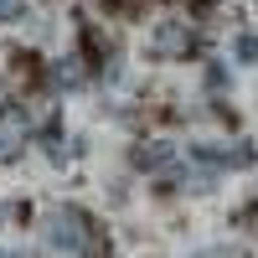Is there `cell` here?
<instances>
[{"mask_svg":"<svg viewBox=\"0 0 258 258\" xmlns=\"http://www.w3.org/2000/svg\"><path fill=\"white\" fill-rule=\"evenodd\" d=\"M238 57L243 62H258V36H238Z\"/></svg>","mask_w":258,"mask_h":258,"instance_id":"obj_5","label":"cell"},{"mask_svg":"<svg viewBox=\"0 0 258 258\" xmlns=\"http://www.w3.org/2000/svg\"><path fill=\"white\" fill-rule=\"evenodd\" d=\"M26 114L21 109H0V160H16L21 145H26Z\"/></svg>","mask_w":258,"mask_h":258,"instance_id":"obj_2","label":"cell"},{"mask_svg":"<svg viewBox=\"0 0 258 258\" xmlns=\"http://www.w3.org/2000/svg\"><path fill=\"white\" fill-rule=\"evenodd\" d=\"M47 243L62 248V253H83L88 248V217H83L78 207H57L47 217Z\"/></svg>","mask_w":258,"mask_h":258,"instance_id":"obj_1","label":"cell"},{"mask_svg":"<svg viewBox=\"0 0 258 258\" xmlns=\"http://www.w3.org/2000/svg\"><path fill=\"white\" fill-rule=\"evenodd\" d=\"M186 47H191V31H186V26H160V31H155V52H160V57L186 52Z\"/></svg>","mask_w":258,"mask_h":258,"instance_id":"obj_3","label":"cell"},{"mask_svg":"<svg viewBox=\"0 0 258 258\" xmlns=\"http://www.w3.org/2000/svg\"><path fill=\"white\" fill-rule=\"evenodd\" d=\"M21 11H26V0H0V21H16Z\"/></svg>","mask_w":258,"mask_h":258,"instance_id":"obj_6","label":"cell"},{"mask_svg":"<svg viewBox=\"0 0 258 258\" xmlns=\"http://www.w3.org/2000/svg\"><path fill=\"white\" fill-rule=\"evenodd\" d=\"M165 160H170V145H150L135 155V165H165Z\"/></svg>","mask_w":258,"mask_h":258,"instance_id":"obj_4","label":"cell"}]
</instances>
